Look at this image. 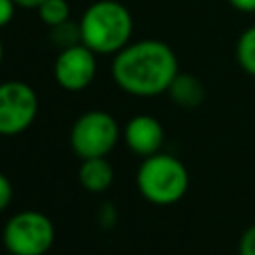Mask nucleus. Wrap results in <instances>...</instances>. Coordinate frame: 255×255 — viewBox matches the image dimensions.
I'll list each match as a JSON object with an SVG mask.
<instances>
[{
    "mask_svg": "<svg viewBox=\"0 0 255 255\" xmlns=\"http://www.w3.org/2000/svg\"><path fill=\"white\" fill-rule=\"evenodd\" d=\"M177 72L175 52L153 38L129 42L114 54L112 62V76L118 88L137 98H153L167 92Z\"/></svg>",
    "mask_w": 255,
    "mask_h": 255,
    "instance_id": "obj_1",
    "label": "nucleus"
},
{
    "mask_svg": "<svg viewBox=\"0 0 255 255\" xmlns=\"http://www.w3.org/2000/svg\"><path fill=\"white\" fill-rule=\"evenodd\" d=\"M131 32L133 18L118 0L92 2L80 18L82 44L96 54H118L129 44Z\"/></svg>",
    "mask_w": 255,
    "mask_h": 255,
    "instance_id": "obj_2",
    "label": "nucleus"
},
{
    "mask_svg": "<svg viewBox=\"0 0 255 255\" xmlns=\"http://www.w3.org/2000/svg\"><path fill=\"white\" fill-rule=\"evenodd\" d=\"M135 185L145 201L153 205H173L189 189V171L175 155L157 151L139 163Z\"/></svg>",
    "mask_w": 255,
    "mask_h": 255,
    "instance_id": "obj_3",
    "label": "nucleus"
},
{
    "mask_svg": "<svg viewBox=\"0 0 255 255\" xmlns=\"http://www.w3.org/2000/svg\"><path fill=\"white\" fill-rule=\"evenodd\" d=\"M54 241L56 227L38 209L16 211L2 227V243L10 255H48Z\"/></svg>",
    "mask_w": 255,
    "mask_h": 255,
    "instance_id": "obj_4",
    "label": "nucleus"
},
{
    "mask_svg": "<svg viewBox=\"0 0 255 255\" xmlns=\"http://www.w3.org/2000/svg\"><path fill=\"white\" fill-rule=\"evenodd\" d=\"M122 135L118 120L106 110H88L76 118L70 129V145L80 159L108 157Z\"/></svg>",
    "mask_w": 255,
    "mask_h": 255,
    "instance_id": "obj_5",
    "label": "nucleus"
},
{
    "mask_svg": "<svg viewBox=\"0 0 255 255\" xmlns=\"http://www.w3.org/2000/svg\"><path fill=\"white\" fill-rule=\"evenodd\" d=\"M40 110L36 90L22 80L0 84V135H20L32 128Z\"/></svg>",
    "mask_w": 255,
    "mask_h": 255,
    "instance_id": "obj_6",
    "label": "nucleus"
},
{
    "mask_svg": "<svg viewBox=\"0 0 255 255\" xmlns=\"http://www.w3.org/2000/svg\"><path fill=\"white\" fill-rule=\"evenodd\" d=\"M96 52L86 44H74L62 48L54 62V80L66 92H82L86 90L98 72Z\"/></svg>",
    "mask_w": 255,
    "mask_h": 255,
    "instance_id": "obj_7",
    "label": "nucleus"
},
{
    "mask_svg": "<svg viewBox=\"0 0 255 255\" xmlns=\"http://www.w3.org/2000/svg\"><path fill=\"white\" fill-rule=\"evenodd\" d=\"M122 137L135 155L147 157L161 151V145L165 141V131L157 118L147 114H137L128 120V124L122 129Z\"/></svg>",
    "mask_w": 255,
    "mask_h": 255,
    "instance_id": "obj_8",
    "label": "nucleus"
},
{
    "mask_svg": "<svg viewBox=\"0 0 255 255\" xmlns=\"http://www.w3.org/2000/svg\"><path fill=\"white\" fill-rule=\"evenodd\" d=\"M116 171L108 157H88L82 159L78 167V181L90 193H104L114 183Z\"/></svg>",
    "mask_w": 255,
    "mask_h": 255,
    "instance_id": "obj_9",
    "label": "nucleus"
},
{
    "mask_svg": "<svg viewBox=\"0 0 255 255\" xmlns=\"http://www.w3.org/2000/svg\"><path fill=\"white\" fill-rule=\"evenodd\" d=\"M167 96L171 98V102L175 106L185 108V110H193V108L203 104L205 88L197 76L187 74V72H177V76L173 78V82L167 88Z\"/></svg>",
    "mask_w": 255,
    "mask_h": 255,
    "instance_id": "obj_10",
    "label": "nucleus"
},
{
    "mask_svg": "<svg viewBox=\"0 0 255 255\" xmlns=\"http://www.w3.org/2000/svg\"><path fill=\"white\" fill-rule=\"evenodd\" d=\"M235 56H237V64L241 66V70L247 72L249 76H255V26L247 28L239 36Z\"/></svg>",
    "mask_w": 255,
    "mask_h": 255,
    "instance_id": "obj_11",
    "label": "nucleus"
},
{
    "mask_svg": "<svg viewBox=\"0 0 255 255\" xmlns=\"http://www.w3.org/2000/svg\"><path fill=\"white\" fill-rule=\"evenodd\" d=\"M36 10H38V18L48 28H54L70 20V4L66 0H44Z\"/></svg>",
    "mask_w": 255,
    "mask_h": 255,
    "instance_id": "obj_12",
    "label": "nucleus"
},
{
    "mask_svg": "<svg viewBox=\"0 0 255 255\" xmlns=\"http://www.w3.org/2000/svg\"><path fill=\"white\" fill-rule=\"evenodd\" d=\"M50 36H52V42L62 50V48H68V46H74V44H80L82 42V34H80V22H72V20H66L54 28H50Z\"/></svg>",
    "mask_w": 255,
    "mask_h": 255,
    "instance_id": "obj_13",
    "label": "nucleus"
},
{
    "mask_svg": "<svg viewBox=\"0 0 255 255\" xmlns=\"http://www.w3.org/2000/svg\"><path fill=\"white\" fill-rule=\"evenodd\" d=\"M239 255H255V223L249 225L239 237Z\"/></svg>",
    "mask_w": 255,
    "mask_h": 255,
    "instance_id": "obj_14",
    "label": "nucleus"
},
{
    "mask_svg": "<svg viewBox=\"0 0 255 255\" xmlns=\"http://www.w3.org/2000/svg\"><path fill=\"white\" fill-rule=\"evenodd\" d=\"M14 199V187H12V181L0 171V213L6 211L10 207Z\"/></svg>",
    "mask_w": 255,
    "mask_h": 255,
    "instance_id": "obj_15",
    "label": "nucleus"
},
{
    "mask_svg": "<svg viewBox=\"0 0 255 255\" xmlns=\"http://www.w3.org/2000/svg\"><path fill=\"white\" fill-rule=\"evenodd\" d=\"M98 221H100V223H102V227H106V229L114 227V225H116V221H118L116 205H114V203H104V205H102V209L98 211Z\"/></svg>",
    "mask_w": 255,
    "mask_h": 255,
    "instance_id": "obj_16",
    "label": "nucleus"
},
{
    "mask_svg": "<svg viewBox=\"0 0 255 255\" xmlns=\"http://www.w3.org/2000/svg\"><path fill=\"white\" fill-rule=\"evenodd\" d=\"M16 14V2L14 0H0V28L8 26Z\"/></svg>",
    "mask_w": 255,
    "mask_h": 255,
    "instance_id": "obj_17",
    "label": "nucleus"
},
{
    "mask_svg": "<svg viewBox=\"0 0 255 255\" xmlns=\"http://www.w3.org/2000/svg\"><path fill=\"white\" fill-rule=\"evenodd\" d=\"M239 12H255V0H227Z\"/></svg>",
    "mask_w": 255,
    "mask_h": 255,
    "instance_id": "obj_18",
    "label": "nucleus"
},
{
    "mask_svg": "<svg viewBox=\"0 0 255 255\" xmlns=\"http://www.w3.org/2000/svg\"><path fill=\"white\" fill-rule=\"evenodd\" d=\"M16 2V6H20V8H38L44 0H14Z\"/></svg>",
    "mask_w": 255,
    "mask_h": 255,
    "instance_id": "obj_19",
    "label": "nucleus"
},
{
    "mask_svg": "<svg viewBox=\"0 0 255 255\" xmlns=\"http://www.w3.org/2000/svg\"><path fill=\"white\" fill-rule=\"evenodd\" d=\"M2 60H4V46H2V40H0V66H2Z\"/></svg>",
    "mask_w": 255,
    "mask_h": 255,
    "instance_id": "obj_20",
    "label": "nucleus"
},
{
    "mask_svg": "<svg viewBox=\"0 0 255 255\" xmlns=\"http://www.w3.org/2000/svg\"><path fill=\"white\" fill-rule=\"evenodd\" d=\"M48 255H52V253H48Z\"/></svg>",
    "mask_w": 255,
    "mask_h": 255,
    "instance_id": "obj_21",
    "label": "nucleus"
}]
</instances>
